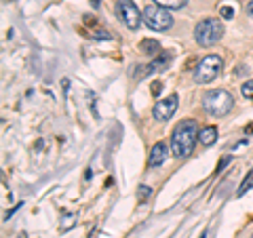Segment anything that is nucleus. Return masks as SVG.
Here are the masks:
<instances>
[{
    "label": "nucleus",
    "instance_id": "f257e3e1",
    "mask_svg": "<svg viewBox=\"0 0 253 238\" xmlns=\"http://www.w3.org/2000/svg\"><path fill=\"white\" fill-rule=\"evenodd\" d=\"M199 139V129H196V122L194 120H181L175 131H173V137H171V152L175 158H186L192 154L194 144Z\"/></svg>",
    "mask_w": 253,
    "mask_h": 238
},
{
    "label": "nucleus",
    "instance_id": "f03ea898",
    "mask_svg": "<svg viewBox=\"0 0 253 238\" xmlns=\"http://www.w3.org/2000/svg\"><path fill=\"white\" fill-rule=\"evenodd\" d=\"M232 106H234V99L228 91L217 89V91H207L203 95V108L211 116H226L232 110Z\"/></svg>",
    "mask_w": 253,
    "mask_h": 238
},
{
    "label": "nucleus",
    "instance_id": "7ed1b4c3",
    "mask_svg": "<svg viewBox=\"0 0 253 238\" xmlns=\"http://www.w3.org/2000/svg\"><path fill=\"white\" fill-rule=\"evenodd\" d=\"M224 36V23L219 19H203L196 23L194 28V38L201 46H211L219 42V38Z\"/></svg>",
    "mask_w": 253,
    "mask_h": 238
},
{
    "label": "nucleus",
    "instance_id": "20e7f679",
    "mask_svg": "<svg viewBox=\"0 0 253 238\" xmlns=\"http://www.w3.org/2000/svg\"><path fill=\"white\" fill-rule=\"evenodd\" d=\"M221 68H224V61L217 55H207L199 61V66L194 68V80L199 84H207L211 80H215L219 76Z\"/></svg>",
    "mask_w": 253,
    "mask_h": 238
},
{
    "label": "nucleus",
    "instance_id": "39448f33",
    "mask_svg": "<svg viewBox=\"0 0 253 238\" xmlns=\"http://www.w3.org/2000/svg\"><path fill=\"white\" fill-rule=\"evenodd\" d=\"M144 21L148 28H152L156 32H165L173 26V17L167 9H163V6L158 4H150L144 9Z\"/></svg>",
    "mask_w": 253,
    "mask_h": 238
},
{
    "label": "nucleus",
    "instance_id": "423d86ee",
    "mask_svg": "<svg viewBox=\"0 0 253 238\" xmlns=\"http://www.w3.org/2000/svg\"><path fill=\"white\" fill-rule=\"evenodd\" d=\"M116 17L121 19L126 28L137 30L141 26V19H144V15H141V11L135 6L133 0H118V2H116Z\"/></svg>",
    "mask_w": 253,
    "mask_h": 238
},
{
    "label": "nucleus",
    "instance_id": "0eeeda50",
    "mask_svg": "<svg viewBox=\"0 0 253 238\" xmlns=\"http://www.w3.org/2000/svg\"><path fill=\"white\" fill-rule=\"evenodd\" d=\"M177 104H179L177 95H169V97L161 99V101H158V104L154 106V110H152L154 118H156V120H161V122L169 120V118H171L173 114H175V110H177Z\"/></svg>",
    "mask_w": 253,
    "mask_h": 238
},
{
    "label": "nucleus",
    "instance_id": "6e6552de",
    "mask_svg": "<svg viewBox=\"0 0 253 238\" xmlns=\"http://www.w3.org/2000/svg\"><path fill=\"white\" fill-rule=\"evenodd\" d=\"M165 160H167V146H165L163 141H158V144H154L152 152H150L148 164H150V166H161Z\"/></svg>",
    "mask_w": 253,
    "mask_h": 238
},
{
    "label": "nucleus",
    "instance_id": "1a4fd4ad",
    "mask_svg": "<svg viewBox=\"0 0 253 238\" xmlns=\"http://www.w3.org/2000/svg\"><path fill=\"white\" fill-rule=\"evenodd\" d=\"M171 63V55L169 53H161L158 57L150 63V66L146 68V72H144V76H148V74H152V72H158V70H165Z\"/></svg>",
    "mask_w": 253,
    "mask_h": 238
},
{
    "label": "nucleus",
    "instance_id": "9d476101",
    "mask_svg": "<svg viewBox=\"0 0 253 238\" xmlns=\"http://www.w3.org/2000/svg\"><path fill=\"white\" fill-rule=\"evenodd\" d=\"M199 141L203 146H211L217 141V129L215 126H205L203 131H199Z\"/></svg>",
    "mask_w": 253,
    "mask_h": 238
},
{
    "label": "nucleus",
    "instance_id": "9b49d317",
    "mask_svg": "<svg viewBox=\"0 0 253 238\" xmlns=\"http://www.w3.org/2000/svg\"><path fill=\"white\" fill-rule=\"evenodd\" d=\"M139 51L150 55V57H154V55L161 53V44H158V40H152V38H146V40L139 42Z\"/></svg>",
    "mask_w": 253,
    "mask_h": 238
},
{
    "label": "nucleus",
    "instance_id": "f8f14e48",
    "mask_svg": "<svg viewBox=\"0 0 253 238\" xmlns=\"http://www.w3.org/2000/svg\"><path fill=\"white\" fill-rule=\"evenodd\" d=\"M154 2L163 9H181L186 4V0H154Z\"/></svg>",
    "mask_w": 253,
    "mask_h": 238
},
{
    "label": "nucleus",
    "instance_id": "ddd939ff",
    "mask_svg": "<svg viewBox=\"0 0 253 238\" xmlns=\"http://www.w3.org/2000/svg\"><path fill=\"white\" fill-rule=\"evenodd\" d=\"M251 188H253V169L249 171V175L243 179V184H241V188H239V192H236V194H239V196H243L245 192H249Z\"/></svg>",
    "mask_w": 253,
    "mask_h": 238
},
{
    "label": "nucleus",
    "instance_id": "4468645a",
    "mask_svg": "<svg viewBox=\"0 0 253 238\" xmlns=\"http://www.w3.org/2000/svg\"><path fill=\"white\" fill-rule=\"evenodd\" d=\"M241 93L245 99H253V80H247L243 86H241Z\"/></svg>",
    "mask_w": 253,
    "mask_h": 238
},
{
    "label": "nucleus",
    "instance_id": "2eb2a0df",
    "mask_svg": "<svg viewBox=\"0 0 253 238\" xmlns=\"http://www.w3.org/2000/svg\"><path fill=\"white\" fill-rule=\"evenodd\" d=\"M74 221H76V217H74V215H70V213H68V215H63L61 232H66V230H70V228H72V226H74Z\"/></svg>",
    "mask_w": 253,
    "mask_h": 238
},
{
    "label": "nucleus",
    "instance_id": "dca6fc26",
    "mask_svg": "<svg viewBox=\"0 0 253 238\" xmlns=\"http://www.w3.org/2000/svg\"><path fill=\"white\" fill-rule=\"evenodd\" d=\"M148 196H150V188H148V186H139V192H137L139 200H146Z\"/></svg>",
    "mask_w": 253,
    "mask_h": 238
},
{
    "label": "nucleus",
    "instance_id": "f3484780",
    "mask_svg": "<svg viewBox=\"0 0 253 238\" xmlns=\"http://www.w3.org/2000/svg\"><path fill=\"white\" fill-rule=\"evenodd\" d=\"M221 17H226V19H232V17H234V11L230 9V6H221Z\"/></svg>",
    "mask_w": 253,
    "mask_h": 238
},
{
    "label": "nucleus",
    "instance_id": "a211bd4d",
    "mask_svg": "<svg viewBox=\"0 0 253 238\" xmlns=\"http://www.w3.org/2000/svg\"><path fill=\"white\" fill-rule=\"evenodd\" d=\"M245 135H253V124H249L247 129H245Z\"/></svg>",
    "mask_w": 253,
    "mask_h": 238
},
{
    "label": "nucleus",
    "instance_id": "6ab92c4d",
    "mask_svg": "<svg viewBox=\"0 0 253 238\" xmlns=\"http://www.w3.org/2000/svg\"><path fill=\"white\" fill-rule=\"evenodd\" d=\"M247 11H249V15H251V17H253V0H251V2H249V6H247Z\"/></svg>",
    "mask_w": 253,
    "mask_h": 238
},
{
    "label": "nucleus",
    "instance_id": "aec40b11",
    "mask_svg": "<svg viewBox=\"0 0 253 238\" xmlns=\"http://www.w3.org/2000/svg\"><path fill=\"white\" fill-rule=\"evenodd\" d=\"M91 2H93V6H99V0H91Z\"/></svg>",
    "mask_w": 253,
    "mask_h": 238
},
{
    "label": "nucleus",
    "instance_id": "412c9836",
    "mask_svg": "<svg viewBox=\"0 0 253 238\" xmlns=\"http://www.w3.org/2000/svg\"><path fill=\"white\" fill-rule=\"evenodd\" d=\"M201 238H207V232H203V236Z\"/></svg>",
    "mask_w": 253,
    "mask_h": 238
}]
</instances>
